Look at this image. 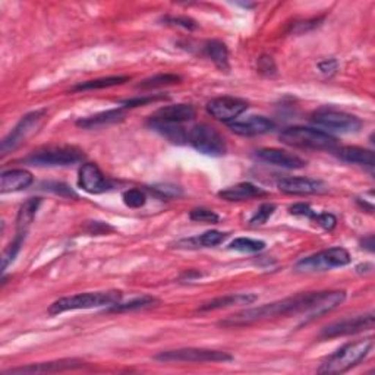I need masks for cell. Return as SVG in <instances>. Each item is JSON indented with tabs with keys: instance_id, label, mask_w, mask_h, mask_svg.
I'll return each mask as SVG.
<instances>
[{
	"instance_id": "obj_1",
	"label": "cell",
	"mask_w": 375,
	"mask_h": 375,
	"mask_svg": "<svg viewBox=\"0 0 375 375\" xmlns=\"http://www.w3.org/2000/svg\"><path fill=\"white\" fill-rule=\"evenodd\" d=\"M346 299L344 290H327V292H310L301 293L297 297L281 299L273 303H265L257 308H249L242 312L227 317L220 321L223 327H245L262 319L286 317V315H303L308 319H314L324 315L336 308Z\"/></svg>"
},
{
	"instance_id": "obj_2",
	"label": "cell",
	"mask_w": 375,
	"mask_h": 375,
	"mask_svg": "<svg viewBox=\"0 0 375 375\" xmlns=\"http://www.w3.org/2000/svg\"><path fill=\"white\" fill-rule=\"evenodd\" d=\"M374 347L372 338L347 343L342 346L338 352L330 355L323 365L319 367V374H343L356 367L360 360H364Z\"/></svg>"
},
{
	"instance_id": "obj_3",
	"label": "cell",
	"mask_w": 375,
	"mask_h": 375,
	"mask_svg": "<svg viewBox=\"0 0 375 375\" xmlns=\"http://www.w3.org/2000/svg\"><path fill=\"white\" fill-rule=\"evenodd\" d=\"M278 138L283 144L297 147V149L315 151H333L338 149V140L330 133L305 126L286 128L280 132Z\"/></svg>"
},
{
	"instance_id": "obj_4",
	"label": "cell",
	"mask_w": 375,
	"mask_h": 375,
	"mask_svg": "<svg viewBox=\"0 0 375 375\" xmlns=\"http://www.w3.org/2000/svg\"><path fill=\"white\" fill-rule=\"evenodd\" d=\"M122 299V292L119 290H106V292H94V293H79L74 297L60 298L59 301L53 302L49 308L50 315H58L66 311H78V310H91V308L100 306H112Z\"/></svg>"
},
{
	"instance_id": "obj_5",
	"label": "cell",
	"mask_w": 375,
	"mask_h": 375,
	"mask_svg": "<svg viewBox=\"0 0 375 375\" xmlns=\"http://www.w3.org/2000/svg\"><path fill=\"white\" fill-rule=\"evenodd\" d=\"M186 142L206 156L220 157L226 153V142L220 133L207 124H198L186 132Z\"/></svg>"
},
{
	"instance_id": "obj_6",
	"label": "cell",
	"mask_w": 375,
	"mask_h": 375,
	"mask_svg": "<svg viewBox=\"0 0 375 375\" xmlns=\"http://www.w3.org/2000/svg\"><path fill=\"white\" fill-rule=\"evenodd\" d=\"M351 262V256L344 248L336 247L326 251H321L314 256L306 257L297 264V270L302 273L327 272L338 267H344Z\"/></svg>"
},
{
	"instance_id": "obj_7",
	"label": "cell",
	"mask_w": 375,
	"mask_h": 375,
	"mask_svg": "<svg viewBox=\"0 0 375 375\" xmlns=\"http://www.w3.org/2000/svg\"><path fill=\"white\" fill-rule=\"evenodd\" d=\"M160 362H231L233 356L222 351L198 349V347H185V349L166 351L156 355Z\"/></svg>"
},
{
	"instance_id": "obj_8",
	"label": "cell",
	"mask_w": 375,
	"mask_h": 375,
	"mask_svg": "<svg viewBox=\"0 0 375 375\" xmlns=\"http://www.w3.org/2000/svg\"><path fill=\"white\" fill-rule=\"evenodd\" d=\"M44 116H46V110H37V112L25 115L19 120V124L13 128L9 135L2 141V147H0L2 156H6L12 153L13 150H17L19 145H22L33 135V133H35L37 129L42 126Z\"/></svg>"
},
{
	"instance_id": "obj_9",
	"label": "cell",
	"mask_w": 375,
	"mask_h": 375,
	"mask_svg": "<svg viewBox=\"0 0 375 375\" xmlns=\"http://www.w3.org/2000/svg\"><path fill=\"white\" fill-rule=\"evenodd\" d=\"M84 157V151L76 147H53L31 154L25 162L34 166H69L83 162Z\"/></svg>"
},
{
	"instance_id": "obj_10",
	"label": "cell",
	"mask_w": 375,
	"mask_h": 375,
	"mask_svg": "<svg viewBox=\"0 0 375 375\" xmlns=\"http://www.w3.org/2000/svg\"><path fill=\"white\" fill-rule=\"evenodd\" d=\"M312 122L330 131L342 133H353L362 128V120L359 117L333 109H321L312 115Z\"/></svg>"
},
{
	"instance_id": "obj_11",
	"label": "cell",
	"mask_w": 375,
	"mask_h": 375,
	"mask_svg": "<svg viewBox=\"0 0 375 375\" xmlns=\"http://www.w3.org/2000/svg\"><path fill=\"white\" fill-rule=\"evenodd\" d=\"M374 324H375V317L372 312L365 314V315L344 318L324 327L323 331H321V338L334 339V338L351 336V334H358L367 330H372Z\"/></svg>"
},
{
	"instance_id": "obj_12",
	"label": "cell",
	"mask_w": 375,
	"mask_h": 375,
	"mask_svg": "<svg viewBox=\"0 0 375 375\" xmlns=\"http://www.w3.org/2000/svg\"><path fill=\"white\" fill-rule=\"evenodd\" d=\"M248 109V101L238 97H217L207 103V112L220 122L232 124L233 120Z\"/></svg>"
},
{
	"instance_id": "obj_13",
	"label": "cell",
	"mask_w": 375,
	"mask_h": 375,
	"mask_svg": "<svg viewBox=\"0 0 375 375\" xmlns=\"http://www.w3.org/2000/svg\"><path fill=\"white\" fill-rule=\"evenodd\" d=\"M78 185L81 186L85 192L92 195L107 192L113 188L109 179L103 175V172L99 169V166L94 163H85L81 166V169H79Z\"/></svg>"
},
{
	"instance_id": "obj_14",
	"label": "cell",
	"mask_w": 375,
	"mask_h": 375,
	"mask_svg": "<svg viewBox=\"0 0 375 375\" xmlns=\"http://www.w3.org/2000/svg\"><path fill=\"white\" fill-rule=\"evenodd\" d=\"M278 190L288 195H314L327 192L328 186L318 179L311 178H285L278 183Z\"/></svg>"
},
{
	"instance_id": "obj_15",
	"label": "cell",
	"mask_w": 375,
	"mask_h": 375,
	"mask_svg": "<svg viewBox=\"0 0 375 375\" xmlns=\"http://www.w3.org/2000/svg\"><path fill=\"white\" fill-rule=\"evenodd\" d=\"M256 157L264 163L278 166L283 169H302L306 166V162L297 154H292L278 149H262L258 150Z\"/></svg>"
},
{
	"instance_id": "obj_16",
	"label": "cell",
	"mask_w": 375,
	"mask_h": 375,
	"mask_svg": "<svg viewBox=\"0 0 375 375\" xmlns=\"http://www.w3.org/2000/svg\"><path fill=\"white\" fill-rule=\"evenodd\" d=\"M274 122L264 116H249L245 120H238V122L229 124V128L232 132L238 133L242 137H256L262 135L274 129Z\"/></svg>"
},
{
	"instance_id": "obj_17",
	"label": "cell",
	"mask_w": 375,
	"mask_h": 375,
	"mask_svg": "<svg viewBox=\"0 0 375 375\" xmlns=\"http://www.w3.org/2000/svg\"><path fill=\"white\" fill-rule=\"evenodd\" d=\"M33 173L25 169H12L6 170L0 176V192H18L28 188L33 183Z\"/></svg>"
},
{
	"instance_id": "obj_18",
	"label": "cell",
	"mask_w": 375,
	"mask_h": 375,
	"mask_svg": "<svg viewBox=\"0 0 375 375\" xmlns=\"http://www.w3.org/2000/svg\"><path fill=\"white\" fill-rule=\"evenodd\" d=\"M84 362L79 359H62V360H55V362H44V364H34V365H26L21 368H13L3 375L8 374H44V372H58V371H66V369H74L83 367Z\"/></svg>"
},
{
	"instance_id": "obj_19",
	"label": "cell",
	"mask_w": 375,
	"mask_h": 375,
	"mask_svg": "<svg viewBox=\"0 0 375 375\" xmlns=\"http://www.w3.org/2000/svg\"><path fill=\"white\" fill-rule=\"evenodd\" d=\"M151 117L157 120H163V122L181 125L185 122H190V120L195 117V109L191 104H173L158 109Z\"/></svg>"
},
{
	"instance_id": "obj_20",
	"label": "cell",
	"mask_w": 375,
	"mask_h": 375,
	"mask_svg": "<svg viewBox=\"0 0 375 375\" xmlns=\"http://www.w3.org/2000/svg\"><path fill=\"white\" fill-rule=\"evenodd\" d=\"M258 299L257 294L252 293H233V294H226V297H219L216 299H212L204 305H201L198 310L201 312L206 311H217L223 310V308H231V306H238V305H251Z\"/></svg>"
},
{
	"instance_id": "obj_21",
	"label": "cell",
	"mask_w": 375,
	"mask_h": 375,
	"mask_svg": "<svg viewBox=\"0 0 375 375\" xmlns=\"http://www.w3.org/2000/svg\"><path fill=\"white\" fill-rule=\"evenodd\" d=\"M339 158H342L343 162L352 163V165H359V166H367V167H374L375 166V156L371 150L362 149V147L356 145H347L342 147L338 150Z\"/></svg>"
},
{
	"instance_id": "obj_22",
	"label": "cell",
	"mask_w": 375,
	"mask_h": 375,
	"mask_svg": "<svg viewBox=\"0 0 375 375\" xmlns=\"http://www.w3.org/2000/svg\"><path fill=\"white\" fill-rule=\"evenodd\" d=\"M265 194L267 192L262 190V188L245 182V183H238L235 186L226 188V190L219 192V197L226 201H247L252 198L264 197Z\"/></svg>"
},
{
	"instance_id": "obj_23",
	"label": "cell",
	"mask_w": 375,
	"mask_h": 375,
	"mask_svg": "<svg viewBox=\"0 0 375 375\" xmlns=\"http://www.w3.org/2000/svg\"><path fill=\"white\" fill-rule=\"evenodd\" d=\"M125 116L124 109H112L107 112H101L94 116H88L84 119H79L76 125L81 126L84 129H92V128H100V126H106V125H112L119 122V120H122Z\"/></svg>"
},
{
	"instance_id": "obj_24",
	"label": "cell",
	"mask_w": 375,
	"mask_h": 375,
	"mask_svg": "<svg viewBox=\"0 0 375 375\" xmlns=\"http://www.w3.org/2000/svg\"><path fill=\"white\" fill-rule=\"evenodd\" d=\"M204 55L222 71H229V50L219 40H210L204 44Z\"/></svg>"
},
{
	"instance_id": "obj_25",
	"label": "cell",
	"mask_w": 375,
	"mask_h": 375,
	"mask_svg": "<svg viewBox=\"0 0 375 375\" xmlns=\"http://www.w3.org/2000/svg\"><path fill=\"white\" fill-rule=\"evenodd\" d=\"M149 125L156 132H158L160 135H163L165 138H167L172 142H175V144H183V142H186V132H185V129L181 125L163 122V120H157L154 117H150Z\"/></svg>"
},
{
	"instance_id": "obj_26",
	"label": "cell",
	"mask_w": 375,
	"mask_h": 375,
	"mask_svg": "<svg viewBox=\"0 0 375 375\" xmlns=\"http://www.w3.org/2000/svg\"><path fill=\"white\" fill-rule=\"evenodd\" d=\"M42 204V198H30L21 206L18 216H17V233H25L28 232V227L31 226L35 212Z\"/></svg>"
},
{
	"instance_id": "obj_27",
	"label": "cell",
	"mask_w": 375,
	"mask_h": 375,
	"mask_svg": "<svg viewBox=\"0 0 375 375\" xmlns=\"http://www.w3.org/2000/svg\"><path fill=\"white\" fill-rule=\"evenodd\" d=\"M129 81V76H107V78H99L92 79V81H87L83 84H78L75 87V91H90V90H103L115 85L125 84Z\"/></svg>"
},
{
	"instance_id": "obj_28",
	"label": "cell",
	"mask_w": 375,
	"mask_h": 375,
	"mask_svg": "<svg viewBox=\"0 0 375 375\" xmlns=\"http://www.w3.org/2000/svg\"><path fill=\"white\" fill-rule=\"evenodd\" d=\"M157 303V299L153 297H149V294H144V297L132 299L126 303H115L110 306V312H128V311H135V310H142V308H149L151 305Z\"/></svg>"
},
{
	"instance_id": "obj_29",
	"label": "cell",
	"mask_w": 375,
	"mask_h": 375,
	"mask_svg": "<svg viewBox=\"0 0 375 375\" xmlns=\"http://www.w3.org/2000/svg\"><path fill=\"white\" fill-rule=\"evenodd\" d=\"M227 238V233L219 232V231H208L203 233L198 238L186 240L191 247H204V248H211V247H217L224 242V239Z\"/></svg>"
},
{
	"instance_id": "obj_30",
	"label": "cell",
	"mask_w": 375,
	"mask_h": 375,
	"mask_svg": "<svg viewBox=\"0 0 375 375\" xmlns=\"http://www.w3.org/2000/svg\"><path fill=\"white\" fill-rule=\"evenodd\" d=\"M181 83V76L173 75V74H160L154 75L149 79H144V81L138 85L141 90H151V88H158V87H165V85H173V84H179Z\"/></svg>"
},
{
	"instance_id": "obj_31",
	"label": "cell",
	"mask_w": 375,
	"mask_h": 375,
	"mask_svg": "<svg viewBox=\"0 0 375 375\" xmlns=\"http://www.w3.org/2000/svg\"><path fill=\"white\" fill-rule=\"evenodd\" d=\"M229 248L238 252H244V253H256L265 248V242L258 239H251V238H238L229 245Z\"/></svg>"
},
{
	"instance_id": "obj_32",
	"label": "cell",
	"mask_w": 375,
	"mask_h": 375,
	"mask_svg": "<svg viewBox=\"0 0 375 375\" xmlns=\"http://www.w3.org/2000/svg\"><path fill=\"white\" fill-rule=\"evenodd\" d=\"M24 239H25V233H17V238L13 239V242L5 249L2 256V272H5L8 269V265L18 256V252L24 244Z\"/></svg>"
},
{
	"instance_id": "obj_33",
	"label": "cell",
	"mask_w": 375,
	"mask_h": 375,
	"mask_svg": "<svg viewBox=\"0 0 375 375\" xmlns=\"http://www.w3.org/2000/svg\"><path fill=\"white\" fill-rule=\"evenodd\" d=\"M122 199L129 208H140L145 204L147 197L141 190H128L124 192Z\"/></svg>"
},
{
	"instance_id": "obj_34",
	"label": "cell",
	"mask_w": 375,
	"mask_h": 375,
	"mask_svg": "<svg viewBox=\"0 0 375 375\" xmlns=\"http://www.w3.org/2000/svg\"><path fill=\"white\" fill-rule=\"evenodd\" d=\"M274 211H276V206L274 204H262L256 211V214H253V216L251 217L249 224L251 226H261V224H264L267 220H269L273 216Z\"/></svg>"
},
{
	"instance_id": "obj_35",
	"label": "cell",
	"mask_w": 375,
	"mask_h": 375,
	"mask_svg": "<svg viewBox=\"0 0 375 375\" xmlns=\"http://www.w3.org/2000/svg\"><path fill=\"white\" fill-rule=\"evenodd\" d=\"M190 219L199 223H219L220 217L216 212L208 208H195L191 211Z\"/></svg>"
},
{
	"instance_id": "obj_36",
	"label": "cell",
	"mask_w": 375,
	"mask_h": 375,
	"mask_svg": "<svg viewBox=\"0 0 375 375\" xmlns=\"http://www.w3.org/2000/svg\"><path fill=\"white\" fill-rule=\"evenodd\" d=\"M151 191L154 194H157L160 198H165V199L182 195L181 188L179 186H173V185H156V186L151 188Z\"/></svg>"
},
{
	"instance_id": "obj_37",
	"label": "cell",
	"mask_w": 375,
	"mask_h": 375,
	"mask_svg": "<svg viewBox=\"0 0 375 375\" xmlns=\"http://www.w3.org/2000/svg\"><path fill=\"white\" fill-rule=\"evenodd\" d=\"M166 99H167V96H142V97L124 100L120 104L124 106V109H132V107H138V106H144V104L154 103L158 100H166Z\"/></svg>"
},
{
	"instance_id": "obj_38",
	"label": "cell",
	"mask_w": 375,
	"mask_h": 375,
	"mask_svg": "<svg viewBox=\"0 0 375 375\" xmlns=\"http://www.w3.org/2000/svg\"><path fill=\"white\" fill-rule=\"evenodd\" d=\"M165 21L172 24V25L181 26V28L188 30V31H194L198 28V24L194 19L186 18V17H167V18H165Z\"/></svg>"
},
{
	"instance_id": "obj_39",
	"label": "cell",
	"mask_w": 375,
	"mask_h": 375,
	"mask_svg": "<svg viewBox=\"0 0 375 375\" xmlns=\"http://www.w3.org/2000/svg\"><path fill=\"white\" fill-rule=\"evenodd\" d=\"M314 222H317L321 227H324L326 231H333L338 224V219L330 212H317Z\"/></svg>"
},
{
	"instance_id": "obj_40",
	"label": "cell",
	"mask_w": 375,
	"mask_h": 375,
	"mask_svg": "<svg viewBox=\"0 0 375 375\" xmlns=\"http://www.w3.org/2000/svg\"><path fill=\"white\" fill-rule=\"evenodd\" d=\"M290 214H293V216H299V217H306V219H311L314 220L315 216H317V212L314 210H311V207L308 206V204H294L289 208Z\"/></svg>"
},
{
	"instance_id": "obj_41",
	"label": "cell",
	"mask_w": 375,
	"mask_h": 375,
	"mask_svg": "<svg viewBox=\"0 0 375 375\" xmlns=\"http://www.w3.org/2000/svg\"><path fill=\"white\" fill-rule=\"evenodd\" d=\"M318 68H319V71L323 72L324 75H328L330 76V75H333L334 72L338 71L339 63H338V60H334V59H327V60L319 62L318 63Z\"/></svg>"
},
{
	"instance_id": "obj_42",
	"label": "cell",
	"mask_w": 375,
	"mask_h": 375,
	"mask_svg": "<svg viewBox=\"0 0 375 375\" xmlns=\"http://www.w3.org/2000/svg\"><path fill=\"white\" fill-rule=\"evenodd\" d=\"M49 191H53L55 194L63 195V197H76V194L63 183H49Z\"/></svg>"
},
{
	"instance_id": "obj_43",
	"label": "cell",
	"mask_w": 375,
	"mask_h": 375,
	"mask_svg": "<svg viewBox=\"0 0 375 375\" xmlns=\"http://www.w3.org/2000/svg\"><path fill=\"white\" fill-rule=\"evenodd\" d=\"M362 248L368 249L369 252H374V236L372 235L362 240Z\"/></svg>"
}]
</instances>
